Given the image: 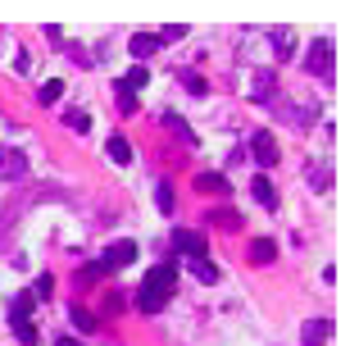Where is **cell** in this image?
Segmentation results:
<instances>
[{
    "label": "cell",
    "mask_w": 359,
    "mask_h": 346,
    "mask_svg": "<svg viewBox=\"0 0 359 346\" xmlns=\"http://www.w3.org/2000/svg\"><path fill=\"white\" fill-rule=\"evenodd\" d=\"M46 41H50V46H69V41H64V27H46Z\"/></svg>",
    "instance_id": "obj_32"
},
{
    "label": "cell",
    "mask_w": 359,
    "mask_h": 346,
    "mask_svg": "<svg viewBox=\"0 0 359 346\" xmlns=\"http://www.w3.org/2000/svg\"><path fill=\"white\" fill-rule=\"evenodd\" d=\"M332 36H314V41H309V55H305V69L314 73L318 82H332Z\"/></svg>",
    "instance_id": "obj_2"
},
{
    "label": "cell",
    "mask_w": 359,
    "mask_h": 346,
    "mask_svg": "<svg viewBox=\"0 0 359 346\" xmlns=\"http://www.w3.org/2000/svg\"><path fill=\"white\" fill-rule=\"evenodd\" d=\"M137 241H114V246L105 251V255H100V265L109 269V274H114V269H128V265H137Z\"/></svg>",
    "instance_id": "obj_7"
},
{
    "label": "cell",
    "mask_w": 359,
    "mask_h": 346,
    "mask_svg": "<svg viewBox=\"0 0 359 346\" xmlns=\"http://www.w3.org/2000/svg\"><path fill=\"white\" fill-rule=\"evenodd\" d=\"M128 51L137 55V60H146V55L159 51V36L155 32H137V36H128Z\"/></svg>",
    "instance_id": "obj_14"
},
{
    "label": "cell",
    "mask_w": 359,
    "mask_h": 346,
    "mask_svg": "<svg viewBox=\"0 0 359 346\" xmlns=\"http://www.w3.org/2000/svg\"><path fill=\"white\" fill-rule=\"evenodd\" d=\"M250 155H255V164H259V169H264V173H269V169H273V164H278V160H282V151H278V142H273V137H269V133H255V137H250Z\"/></svg>",
    "instance_id": "obj_6"
},
{
    "label": "cell",
    "mask_w": 359,
    "mask_h": 346,
    "mask_svg": "<svg viewBox=\"0 0 359 346\" xmlns=\"http://www.w3.org/2000/svg\"><path fill=\"white\" fill-rule=\"evenodd\" d=\"M182 87L196 91V96H205V91H210V87H205V78H201V73H191V69H182Z\"/></svg>",
    "instance_id": "obj_28"
},
{
    "label": "cell",
    "mask_w": 359,
    "mask_h": 346,
    "mask_svg": "<svg viewBox=\"0 0 359 346\" xmlns=\"http://www.w3.org/2000/svg\"><path fill=\"white\" fill-rule=\"evenodd\" d=\"M32 305H36V296L23 287V292L14 296V305H9V319H32Z\"/></svg>",
    "instance_id": "obj_16"
},
{
    "label": "cell",
    "mask_w": 359,
    "mask_h": 346,
    "mask_svg": "<svg viewBox=\"0 0 359 346\" xmlns=\"http://www.w3.org/2000/svg\"><path fill=\"white\" fill-rule=\"evenodd\" d=\"M64 96V82L60 78H50V82H41V91H36V100H41V105H55V100Z\"/></svg>",
    "instance_id": "obj_21"
},
{
    "label": "cell",
    "mask_w": 359,
    "mask_h": 346,
    "mask_svg": "<svg viewBox=\"0 0 359 346\" xmlns=\"http://www.w3.org/2000/svg\"><path fill=\"white\" fill-rule=\"evenodd\" d=\"M105 278H109V269L100 265V260H91V265H82V269H78V283H82V287H91V283H105Z\"/></svg>",
    "instance_id": "obj_18"
},
{
    "label": "cell",
    "mask_w": 359,
    "mask_h": 346,
    "mask_svg": "<svg viewBox=\"0 0 359 346\" xmlns=\"http://www.w3.org/2000/svg\"><path fill=\"white\" fill-rule=\"evenodd\" d=\"M196 192H205V196H228L232 182L223 173H201V178H196Z\"/></svg>",
    "instance_id": "obj_12"
},
{
    "label": "cell",
    "mask_w": 359,
    "mask_h": 346,
    "mask_svg": "<svg viewBox=\"0 0 359 346\" xmlns=\"http://www.w3.org/2000/svg\"><path fill=\"white\" fill-rule=\"evenodd\" d=\"M173 283H177V260L168 255L146 274V283H141V292H137V310L141 314H159L168 305V296H173Z\"/></svg>",
    "instance_id": "obj_1"
},
{
    "label": "cell",
    "mask_w": 359,
    "mask_h": 346,
    "mask_svg": "<svg viewBox=\"0 0 359 346\" xmlns=\"http://www.w3.org/2000/svg\"><path fill=\"white\" fill-rule=\"evenodd\" d=\"M118 109H123V114H137V109H141L137 91H123V87H118Z\"/></svg>",
    "instance_id": "obj_29"
},
{
    "label": "cell",
    "mask_w": 359,
    "mask_h": 346,
    "mask_svg": "<svg viewBox=\"0 0 359 346\" xmlns=\"http://www.w3.org/2000/svg\"><path fill=\"white\" fill-rule=\"evenodd\" d=\"M191 274L201 278V283H219V269H214L210 260H191Z\"/></svg>",
    "instance_id": "obj_24"
},
{
    "label": "cell",
    "mask_w": 359,
    "mask_h": 346,
    "mask_svg": "<svg viewBox=\"0 0 359 346\" xmlns=\"http://www.w3.org/2000/svg\"><path fill=\"white\" fill-rule=\"evenodd\" d=\"M27 178V155L18 146H0V182H23Z\"/></svg>",
    "instance_id": "obj_5"
},
{
    "label": "cell",
    "mask_w": 359,
    "mask_h": 346,
    "mask_svg": "<svg viewBox=\"0 0 359 346\" xmlns=\"http://www.w3.org/2000/svg\"><path fill=\"white\" fill-rule=\"evenodd\" d=\"M105 151H109V160H114V164H132V146L123 142L118 133H114V137H109V142H105Z\"/></svg>",
    "instance_id": "obj_19"
},
{
    "label": "cell",
    "mask_w": 359,
    "mask_h": 346,
    "mask_svg": "<svg viewBox=\"0 0 359 346\" xmlns=\"http://www.w3.org/2000/svg\"><path fill=\"white\" fill-rule=\"evenodd\" d=\"M269 109L282 119V124H291V128H309V124L318 119V109L309 105V100H305V105H296V100H287V96H273Z\"/></svg>",
    "instance_id": "obj_3"
},
{
    "label": "cell",
    "mask_w": 359,
    "mask_h": 346,
    "mask_svg": "<svg viewBox=\"0 0 359 346\" xmlns=\"http://www.w3.org/2000/svg\"><path fill=\"white\" fill-rule=\"evenodd\" d=\"M309 187H314V192H332V169H327V164H318V169L309 173Z\"/></svg>",
    "instance_id": "obj_23"
},
{
    "label": "cell",
    "mask_w": 359,
    "mask_h": 346,
    "mask_svg": "<svg viewBox=\"0 0 359 346\" xmlns=\"http://www.w3.org/2000/svg\"><path fill=\"white\" fill-rule=\"evenodd\" d=\"M332 342V319H309L300 328V346H327Z\"/></svg>",
    "instance_id": "obj_8"
},
{
    "label": "cell",
    "mask_w": 359,
    "mask_h": 346,
    "mask_svg": "<svg viewBox=\"0 0 359 346\" xmlns=\"http://www.w3.org/2000/svg\"><path fill=\"white\" fill-rule=\"evenodd\" d=\"M159 124H164L168 133L177 137V142H196V133H191V128H187V119H177V114H159Z\"/></svg>",
    "instance_id": "obj_17"
},
{
    "label": "cell",
    "mask_w": 359,
    "mask_h": 346,
    "mask_svg": "<svg viewBox=\"0 0 359 346\" xmlns=\"http://www.w3.org/2000/svg\"><path fill=\"white\" fill-rule=\"evenodd\" d=\"M14 324V333H18V342L23 346H36V328H32V319H9Z\"/></svg>",
    "instance_id": "obj_25"
},
{
    "label": "cell",
    "mask_w": 359,
    "mask_h": 346,
    "mask_svg": "<svg viewBox=\"0 0 359 346\" xmlns=\"http://www.w3.org/2000/svg\"><path fill=\"white\" fill-rule=\"evenodd\" d=\"M123 91H137V87H146V69H128V82H118Z\"/></svg>",
    "instance_id": "obj_31"
},
{
    "label": "cell",
    "mask_w": 359,
    "mask_h": 346,
    "mask_svg": "<svg viewBox=\"0 0 359 346\" xmlns=\"http://www.w3.org/2000/svg\"><path fill=\"white\" fill-rule=\"evenodd\" d=\"M269 41H273V51H278L282 64L296 55V36H291V27H269Z\"/></svg>",
    "instance_id": "obj_10"
},
{
    "label": "cell",
    "mask_w": 359,
    "mask_h": 346,
    "mask_svg": "<svg viewBox=\"0 0 359 346\" xmlns=\"http://www.w3.org/2000/svg\"><path fill=\"white\" fill-rule=\"evenodd\" d=\"M210 223H214V228H228V232H241V214L237 210H210Z\"/></svg>",
    "instance_id": "obj_15"
},
{
    "label": "cell",
    "mask_w": 359,
    "mask_h": 346,
    "mask_svg": "<svg viewBox=\"0 0 359 346\" xmlns=\"http://www.w3.org/2000/svg\"><path fill=\"white\" fill-rule=\"evenodd\" d=\"M245 260H250V265H273V260H278V246H273L269 237H255V241H250V255H245Z\"/></svg>",
    "instance_id": "obj_13"
},
{
    "label": "cell",
    "mask_w": 359,
    "mask_h": 346,
    "mask_svg": "<svg viewBox=\"0 0 359 346\" xmlns=\"http://www.w3.org/2000/svg\"><path fill=\"white\" fill-rule=\"evenodd\" d=\"M27 292H32L36 301H50V292H55V278H50V274H41V278H36L32 287H27Z\"/></svg>",
    "instance_id": "obj_26"
},
{
    "label": "cell",
    "mask_w": 359,
    "mask_h": 346,
    "mask_svg": "<svg viewBox=\"0 0 359 346\" xmlns=\"http://www.w3.org/2000/svg\"><path fill=\"white\" fill-rule=\"evenodd\" d=\"M73 328H82V333H91V328H96V314H87V310H82V305H73Z\"/></svg>",
    "instance_id": "obj_27"
},
{
    "label": "cell",
    "mask_w": 359,
    "mask_h": 346,
    "mask_svg": "<svg viewBox=\"0 0 359 346\" xmlns=\"http://www.w3.org/2000/svg\"><path fill=\"white\" fill-rule=\"evenodd\" d=\"M187 32H191V27H187V23H168V27H159L155 36H159V46H173V41H182Z\"/></svg>",
    "instance_id": "obj_20"
},
{
    "label": "cell",
    "mask_w": 359,
    "mask_h": 346,
    "mask_svg": "<svg viewBox=\"0 0 359 346\" xmlns=\"http://www.w3.org/2000/svg\"><path fill=\"white\" fill-rule=\"evenodd\" d=\"M55 346H82V342H78V338H60Z\"/></svg>",
    "instance_id": "obj_33"
},
{
    "label": "cell",
    "mask_w": 359,
    "mask_h": 346,
    "mask_svg": "<svg viewBox=\"0 0 359 346\" xmlns=\"http://www.w3.org/2000/svg\"><path fill=\"white\" fill-rule=\"evenodd\" d=\"M64 124L73 133H91V114H82V109H64Z\"/></svg>",
    "instance_id": "obj_22"
},
{
    "label": "cell",
    "mask_w": 359,
    "mask_h": 346,
    "mask_svg": "<svg viewBox=\"0 0 359 346\" xmlns=\"http://www.w3.org/2000/svg\"><path fill=\"white\" fill-rule=\"evenodd\" d=\"M250 196H255V201L264 205V210H278V192H273L269 173H259V178H255V182H250Z\"/></svg>",
    "instance_id": "obj_11"
},
{
    "label": "cell",
    "mask_w": 359,
    "mask_h": 346,
    "mask_svg": "<svg viewBox=\"0 0 359 346\" xmlns=\"http://www.w3.org/2000/svg\"><path fill=\"white\" fill-rule=\"evenodd\" d=\"M273 96H278V78H273V69H259V78H255V91H250V100H255V105H269Z\"/></svg>",
    "instance_id": "obj_9"
},
{
    "label": "cell",
    "mask_w": 359,
    "mask_h": 346,
    "mask_svg": "<svg viewBox=\"0 0 359 346\" xmlns=\"http://www.w3.org/2000/svg\"><path fill=\"white\" fill-rule=\"evenodd\" d=\"M155 201H159V210L168 214V210H173V187H168V182H159V187H155Z\"/></svg>",
    "instance_id": "obj_30"
},
{
    "label": "cell",
    "mask_w": 359,
    "mask_h": 346,
    "mask_svg": "<svg viewBox=\"0 0 359 346\" xmlns=\"http://www.w3.org/2000/svg\"><path fill=\"white\" fill-rule=\"evenodd\" d=\"M173 251L187 255V260H205L210 255V241H205V232H196V228H173Z\"/></svg>",
    "instance_id": "obj_4"
}]
</instances>
